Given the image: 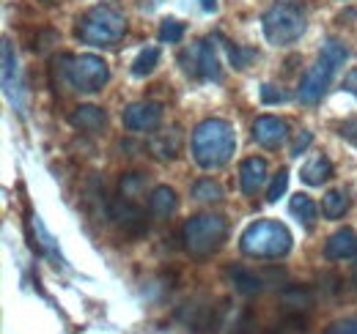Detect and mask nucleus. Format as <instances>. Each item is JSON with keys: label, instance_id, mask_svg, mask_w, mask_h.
I'll list each match as a JSON object with an SVG mask.
<instances>
[{"label": "nucleus", "instance_id": "33", "mask_svg": "<svg viewBox=\"0 0 357 334\" xmlns=\"http://www.w3.org/2000/svg\"><path fill=\"white\" fill-rule=\"evenodd\" d=\"M311 143H313L311 132H300V134H297V140L291 143V157H300V154H305Z\"/></svg>", "mask_w": 357, "mask_h": 334}, {"label": "nucleus", "instance_id": "27", "mask_svg": "<svg viewBox=\"0 0 357 334\" xmlns=\"http://www.w3.org/2000/svg\"><path fill=\"white\" fill-rule=\"evenodd\" d=\"M143 189H146V178H143L140 173H130V175H124V178H121V198L135 200Z\"/></svg>", "mask_w": 357, "mask_h": 334}, {"label": "nucleus", "instance_id": "36", "mask_svg": "<svg viewBox=\"0 0 357 334\" xmlns=\"http://www.w3.org/2000/svg\"><path fill=\"white\" fill-rule=\"evenodd\" d=\"M352 283L357 285V266H355V271H352Z\"/></svg>", "mask_w": 357, "mask_h": 334}, {"label": "nucleus", "instance_id": "2", "mask_svg": "<svg viewBox=\"0 0 357 334\" xmlns=\"http://www.w3.org/2000/svg\"><path fill=\"white\" fill-rule=\"evenodd\" d=\"M124 33H127V17L110 3L91 6L86 14L77 17V28H75V36L91 47H110L121 42Z\"/></svg>", "mask_w": 357, "mask_h": 334}, {"label": "nucleus", "instance_id": "3", "mask_svg": "<svg viewBox=\"0 0 357 334\" xmlns=\"http://www.w3.org/2000/svg\"><path fill=\"white\" fill-rule=\"evenodd\" d=\"M347 61H349V49H347L344 42L327 39V42L321 44V52H319L316 63L305 72V77H303V83H300V102H303V104H316V102L327 93V88L333 85L335 72H338Z\"/></svg>", "mask_w": 357, "mask_h": 334}, {"label": "nucleus", "instance_id": "16", "mask_svg": "<svg viewBox=\"0 0 357 334\" xmlns=\"http://www.w3.org/2000/svg\"><path fill=\"white\" fill-rule=\"evenodd\" d=\"M267 173H269V167L261 157H248V159L239 165V184H242V192H245V195H256V192L267 184Z\"/></svg>", "mask_w": 357, "mask_h": 334}, {"label": "nucleus", "instance_id": "12", "mask_svg": "<svg viewBox=\"0 0 357 334\" xmlns=\"http://www.w3.org/2000/svg\"><path fill=\"white\" fill-rule=\"evenodd\" d=\"M121 121H124V129L130 132H154L162 124V107L157 102H137L124 110Z\"/></svg>", "mask_w": 357, "mask_h": 334}, {"label": "nucleus", "instance_id": "18", "mask_svg": "<svg viewBox=\"0 0 357 334\" xmlns=\"http://www.w3.org/2000/svg\"><path fill=\"white\" fill-rule=\"evenodd\" d=\"M69 124L75 126V129H80V132H86V134H96V132H102V129H105L107 116H105V110H102V107L83 104V107H77V110L69 116Z\"/></svg>", "mask_w": 357, "mask_h": 334}, {"label": "nucleus", "instance_id": "19", "mask_svg": "<svg viewBox=\"0 0 357 334\" xmlns=\"http://www.w3.org/2000/svg\"><path fill=\"white\" fill-rule=\"evenodd\" d=\"M31 230H33V236H36V247H39V252H42L45 257H50V260H52V266H63L66 260H63V255H61V250H58L55 236L47 230L45 222H42L36 214L31 216Z\"/></svg>", "mask_w": 357, "mask_h": 334}, {"label": "nucleus", "instance_id": "17", "mask_svg": "<svg viewBox=\"0 0 357 334\" xmlns=\"http://www.w3.org/2000/svg\"><path fill=\"white\" fill-rule=\"evenodd\" d=\"M225 277H228V283L234 285V291L242 293V296H256V293L264 291V280H261L256 271L245 269V266H231V269H225Z\"/></svg>", "mask_w": 357, "mask_h": 334}, {"label": "nucleus", "instance_id": "34", "mask_svg": "<svg viewBox=\"0 0 357 334\" xmlns=\"http://www.w3.org/2000/svg\"><path fill=\"white\" fill-rule=\"evenodd\" d=\"M344 90L352 93V96H357V69H352V72L344 77Z\"/></svg>", "mask_w": 357, "mask_h": 334}, {"label": "nucleus", "instance_id": "8", "mask_svg": "<svg viewBox=\"0 0 357 334\" xmlns=\"http://www.w3.org/2000/svg\"><path fill=\"white\" fill-rule=\"evenodd\" d=\"M181 63H184V72L187 74H195L201 80H212V83H220L223 80V69H220V58L215 52V44L212 39H204L198 42L192 49H187L181 55Z\"/></svg>", "mask_w": 357, "mask_h": 334}, {"label": "nucleus", "instance_id": "37", "mask_svg": "<svg viewBox=\"0 0 357 334\" xmlns=\"http://www.w3.org/2000/svg\"><path fill=\"white\" fill-rule=\"evenodd\" d=\"M45 3H52V0H45Z\"/></svg>", "mask_w": 357, "mask_h": 334}, {"label": "nucleus", "instance_id": "10", "mask_svg": "<svg viewBox=\"0 0 357 334\" xmlns=\"http://www.w3.org/2000/svg\"><path fill=\"white\" fill-rule=\"evenodd\" d=\"M178 318L195 334H212L223 326L225 307H218L212 301H198V304H187V310H181Z\"/></svg>", "mask_w": 357, "mask_h": 334}, {"label": "nucleus", "instance_id": "7", "mask_svg": "<svg viewBox=\"0 0 357 334\" xmlns=\"http://www.w3.org/2000/svg\"><path fill=\"white\" fill-rule=\"evenodd\" d=\"M66 80L75 90L80 93H99L107 80H110V69L99 55H75L66 58Z\"/></svg>", "mask_w": 357, "mask_h": 334}, {"label": "nucleus", "instance_id": "6", "mask_svg": "<svg viewBox=\"0 0 357 334\" xmlns=\"http://www.w3.org/2000/svg\"><path fill=\"white\" fill-rule=\"evenodd\" d=\"M261 25H264L267 42L275 44V47H289V44H294L305 33V28H308L305 14H303L300 8H294V6H286V3L272 6L267 14L261 17Z\"/></svg>", "mask_w": 357, "mask_h": 334}, {"label": "nucleus", "instance_id": "28", "mask_svg": "<svg viewBox=\"0 0 357 334\" xmlns=\"http://www.w3.org/2000/svg\"><path fill=\"white\" fill-rule=\"evenodd\" d=\"M181 36H184V25H181L178 19H165V22L160 25V42L176 44V42H181Z\"/></svg>", "mask_w": 357, "mask_h": 334}, {"label": "nucleus", "instance_id": "9", "mask_svg": "<svg viewBox=\"0 0 357 334\" xmlns=\"http://www.w3.org/2000/svg\"><path fill=\"white\" fill-rule=\"evenodd\" d=\"M22 74H20V61L14 52V44L3 39V90L6 99L17 113H25V90H22Z\"/></svg>", "mask_w": 357, "mask_h": 334}, {"label": "nucleus", "instance_id": "21", "mask_svg": "<svg viewBox=\"0 0 357 334\" xmlns=\"http://www.w3.org/2000/svg\"><path fill=\"white\" fill-rule=\"evenodd\" d=\"M300 178L308 186H321V184H327L333 178V162L324 154H316V157H311L305 165L300 167Z\"/></svg>", "mask_w": 357, "mask_h": 334}, {"label": "nucleus", "instance_id": "15", "mask_svg": "<svg viewBox=\"0 0 357 334\" xmlns=\"http://www.w3.org/2000/svg\"><path fill=\"white\" fill-rule=\"evenodd\" d=\"M324 257L327 260H352L357 257V233L352 228H341L335 230L327 244H324Z\"/></svg>", "mask_w": 357, "mask_h": 334}, {"label": "nucleus", "instance_id": "32", "mask_svg": "<svg viewBox=\"0 0 357 334\" xmlns=\"http://www.w3.org/2000/svg\"><path fill=\"white\" fill-rule=\"evenodd\" d=\"M338 134H341L349 145H355L357 148V118H347L344 124L338 126Z\"/></svg>", "mask_w": 357, "mask_h": 334}, {"label": "nucleus", "instance_id": "1", "mask_svg": "<svg viewBox=\"0 0 357 334\" xmlns=\"http://www.w3.org/2000/svg\"><path fill=\"white\" fill-rule=\"evenodd\" d=\"M236 151L234 126L223 118H206L192 132V159L204 170H220Z\"/></svg>", "mask_w": 357, "mask_h": 334}, {"label": "nucleus", "instance_id": "35", "mask_svg": "<svg viewBox=\"0 0 357 334\" xmlns=\"http://www.w3.org/2000/svg\"><path fill=\"white\" fill-rule=\"evenodd\" d=\"M201 6H204L206 11H215V0H201Z\"/></svg>", "mask_w": 357, "mask_h": 334}, {"label": "nucleus", "instance_id": "24", "mask_svg": "<svg viewBox=\"0 0 357 334\" xmlns=\"http://www.w3.org/2000/svg\"><path fill=\"white\" fill-rule=\"evenodd\" d=\"M283 301H286V307L291 310V312H308L313 307V293L308 288H286L283 291Z\"/></svg>", "mask_w": 357, "mask_h": 334}, {"label": "nucleus", "instance_id": "22", "mask_svg": "<svg viewBox=\"0 0 357 334\" xmlns=\"http://www.w3.org/2000/svg\"><path fill=\"white\" fill-rule=\"evenodd\" d=\"M349 209V195L347 189H330L324 198H321V214L324 219H341Z\"/></svg>", "mask_w": 357, "mask_h": 334}, {"label": "nucleus", "instance_id": "31", "mask_svg": "<svg viewBox=\"0 0 357 334\" xmlns=\"http://www.w3.org/2000/svg\"><path fill=\"white\" fill-rule=\"evenodd\" d=\"M289 93L286 90H278L275 85H261V102L264 104H278V102H286Z\"/></svg>", "mask_w": 357, "mask_h": 334}, {"label": "nucleus", "instance_id": "29", "mask_svg": "<svg viewBox=\"0 0 357 334\" xmlns=\"http://www.w3.org/2000/svg\"><path fill=\"white\" fill-rule=\"evenodd\" d=\"M286 186H289V170H278V175L272 178V184H269V189H267L269 203H275V200L286 192Z\"/></svg>", "mask_w": 357, "mask_h": 334}, {"label": "nucleus", "instance_id": "5", "mask_svg": "<svg viewBox=\"0 0 357 334\" xmlns=\"http://www.w3.org/2000/svg\"><path fill=\"white\" fill-rule=\"evenodd\" d=\"M225 236H228V222L220 214H198V216L187 219L184 230H181L184 250L192 257H209L212 252L223 247Z\"/></svg>", "mask_w": 357, "mask_h": 334}, {"label": "nucleus", "instance_id": "20", "mask_svg": "<svg viewBox=\"0 0 357 334\" xmlns=\"http://www.w3.org/2000/svg\"><path fill=\"white\" fill-rule=\"evenodd\" d=\"M178 209V198L176 192L171 189V186H157V189H151V195H149V211H151V216H157V219H171Z\"/></svg>", "mask_w": 357, "mask_h": 334}, {"label": "nucleus", "instance_id": "13", "mask_svg": "<svg viewBox=\"0 0 357 334\" xmlns=\"http://www.w3.org/2000/svg\"><path fill=\"white\" fill-rule=\"evenodd\" d=\"M253 140L264 148H280L289 140V124L278 116H259L253 124Z\"/></svg>", "mask_w": 357, "mask_h": 334}, {"label": "nucleus", "instance_id": "11", "mask_svg": "<svg viewBox=\"0 0 357 334\" xmlns=\"http://www.w3.org/2000/svg\"><path fill=\"white\" fill-rule=\"evenodd\" d=\"M110 219L116 222L119 230H124V236H143L146 233V214L143 209L130 200V198H119L116 203H110Z\"/></svg>", "mask_w": 357, "mask_h": 334}, {"label": "nucleus", "instance_id": "30", "mask_svg": "<svg viewBox=\"0 0 357 334\" xmlns=\"http://www.w3.org/2000/svg\"><path fill=\"white\" fill-rule=\"evenodd\" d=\"M321 334H357V315L352 318H344V321H335L330 324Z\"/></svg>", "mask_w": 357, "mask_h": 334}, {"label": "nucleus", "instance_id": "14", "mask_svg": "<svg viewBox=\"0 0 357 334\" xmlns=\"http://www.w3.org/2000/svg\"><path fill=\"white\" fill-rule=\"evenodd\" d=\"M181 145H184V134H181L178 126H168L162 132H154L151 140H149V151L157 159H162V162L176 159L178 154H181Z\"/></svg>", "mask_w": 357, "mask_h": 334}, {"label": "nucleus", "instance_id": "25", "mask_svg": "<svg viewBox=\"0 0 357 334\" xmlns=\"http://www.w3.org/2000/svg\"><path fill=\"white\" fill-rule=\"evenodd\" d=\"M192 198L201 200V203H220L223 200V186L212 178H201L192 186Z\"/></svg>", "mask_w": 357, "mask_h": 334}, {"label": "nucleus", "instance_id": "26", "mask_svg": "<svg viewBox=\"0 0 357 334\" xmlns=\"http://www.w3.org/2000/svg\"><path fill=\"white\" fill-rule=\"evenodd\" d=\"M157 63H160V49H157V47H146V49H140V55L135 58L132 74L135 77H146V74H151V72L157 69Z\"/></svg>", "mask_w": 357, "mask_h": 334}, {"label": "nucleus", "instance_id": "23", "mask_svg": "<svg viewBox=\"0 0 357 334\" xmlns=\"http://www.w3.org/2000/svg\"><path fill=\"white\" fill-rule=\"evenodd\" d=\"M289 209H291V214H294V216L303 222V228H305V230H311L313 225H316V203H313L308 195L297 192V195L291 198Z\"/></svg>", "mask_w": 357, "mask_h": 334}, {"label": "nucleus", "instance_id": "4", "mask_svg": "<svg viewBox=\"0 0 357 334\" xmlns=\"http://www.w3.org/2000/svg\"><path fill=\"white\" fill-rule=\"evenodd\" d=\"M291 230L278 222V219H259L253 225L245 228L242 239H239V250L248 257H259V260H272V257H283L291 250Z\"/></svg>", "mask_w": 357, "mask_h": 334}]
</instances>
